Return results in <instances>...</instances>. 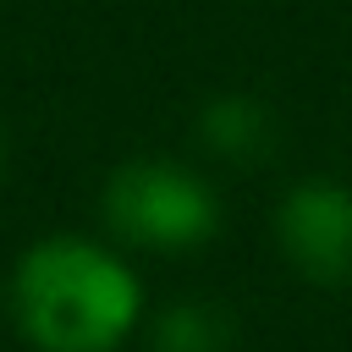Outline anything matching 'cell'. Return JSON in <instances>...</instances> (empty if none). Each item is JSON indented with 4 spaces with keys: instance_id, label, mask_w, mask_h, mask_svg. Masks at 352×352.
<instances>
[{
    "instance_id": "2",
    "label": "cell",
    "mask_w": 352,
    "mask_h": 352,
    "mask_svg": "<svg viewBox=\"0 0 352 352\" xmlns=\"http://www.w3.org/2000/svg\"><path fill=\"white\" fill-rule=\"evenodd\" d=\"M104 226L126 248L148 253H187L204 248L220 226V198L214 187L176 165V160H126L104 182Z\"/></svg>"
},
{
    "instance_id": "6",
    "label": "cell",
    "mask_w": 352,
    "mask_h": 352,
    "mask_svg": "<svg viewBox=\"0 0 352 352\" xmlns=\"http://www.w3.org/2000/svg\"><path fill=\"white\" fill-rule=\"evenodd\" d=\"M0 165H6V138H0Z\"/></svg>"
},
{
    "instance_id": "1",
    "label": "cell",
    "mask_w": 352,
    "mask_h": 352,
    "mask_svg": "<svg viewBox=\"0 0 352 352\" xmlns=\"http://www.w3.org/2000/svg\"><path fill=\"white\" fill-rule=\"evenodd\" d=\"M143 286L99 242L50 236L16 258L11 314L38 352H116L138 324Z\"/></svg>"
},
{
    "instance_id": "5",
    "label": "cell",
    "mask_w": 352,
    "mask_h": 352,
    "mask_svg": "<svg viewBox=\"0 0 352 352\" xmlns=\"http://www.w3.org/2000/svg\"><path fill=\"white\" fill-rule=\"evenodd\" d=\"M148 341L154 352H231V314L209 297H182L160 308Z\"/></svg>"
},
{
    "instance_id": "4",
    "label": "cell",
    "mask_w": 352,
    "mask_h": 352,
    "mask_svg": "<svg viewBox=\"0 0 352 352\" xmlns=\"http://www.w3.org/2000/svg\"><path fill=\"white\" fill-rule=\"evenodd\" d=\"M198 143L226 160V165H258L275 154L280 143V126H275V110L253 94H220L198 110Z\"/></svg>"
},
{
    "instance_id": "3",
    "label": "cell",
    "mask_w": 352,
    "mask_h": 352,
    "mask_svg": "<svg viewBox=\"0 0 352 352\" xmlns=\"http://www.w3.org/2000/svg\"><path fill=\"white\" fill-rule=\"evenodd\" d=\"M275 242L314 286H352V187L297 182L275 209Z\"/></svg>"
}]
</instances>
